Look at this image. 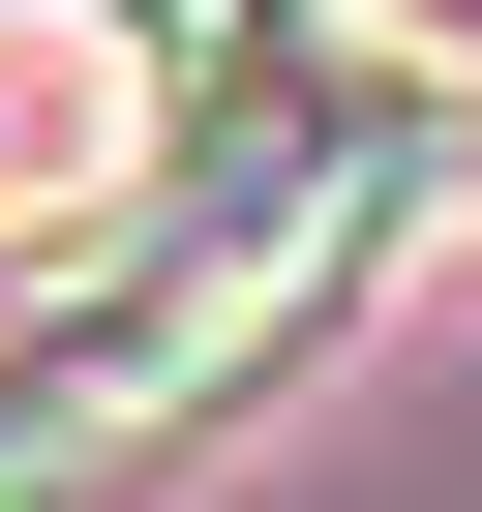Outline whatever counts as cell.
Masks as SVG:
<instances>
[{"instance_id": "obj_1", "label": "cell", "mask_w": 482, "mask_h": 512, "mask_svg": "<svg viewBox=\"0 0 482 512\" xmlns=\"http://www.w3.org/2000/svg\"><path fill=\"white\" fill-rule=\"evenodd\" d=\"M121 151H151V31L121 0H0V211H61Z\"/></svg>"}]
</instances>
